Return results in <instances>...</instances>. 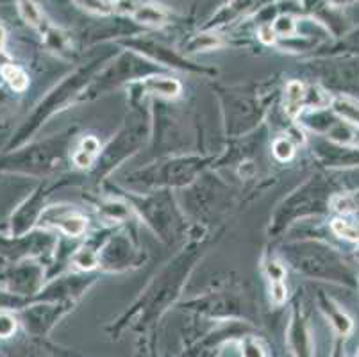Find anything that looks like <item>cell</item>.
Masks as SVG:
<instances>
[{
  "label": "cell",
  "instance_id": "obj_1",
  "mask_svg": "<svg viewBox=\"0 0 359 357\" xmlns=\"http://www.w3.org/2000/svg\"><path fill=\"white\" fill-rule=\"evenodd\" d=\"M285 255L293 268L306 277L358 288V268L329 245L318 241L295 243L285 248Z\"/></svg>",
  "mask_w": 359,
  "mask_h": 357
},
{
  "label": "cell",
  "instance_id": "obj_2",
  "mask_svg": "<svg viewBox=\"0 0 359 357\" xmlns=\"http://www.w3.org/2000/svg\"><path fill=\"white\" fill-rule=\"evenodd\" d=\"M313 152L318 157V161L329 168H359V147L355 145H344L324 136H316L313 140Z\"/></svg>",
  "mask_w": 359,
  "mask_h": 357
},
{
  "label": "cell",
  "instance_id": "obj_3",
  "mask_svg": "<svg viewBox=\"0 0 359 357\" xmlns=\"http://www.w3.org/2000/svg\"><path fill=\"white\" fill-rule=\"evenodd\" d=\"M322 81L345 95L359 93V58L334 59L322 67Z\"/></svg>",
  "mask_w": 359,
  "mask_h": 357
},
{
  "label": "cell",
  "instance_id": "obj_4",
  "mask_svg": "<svg viewBox=\"0 0 359 357\" xmlns=\"http://www.w3.org/2000/svg\"><path fill=\"white\" fill-rule=\"evenodd\" d=\"M40 220L43 225L57 227L61 232L74 238L83 236L86 231V218L68 206H54V208L45 209L40 215Z\"/></svg>",
  "mask_w": 359,
  "mask_h": 357
},
{
  "label": "cell",
  "instance_id": "obj_5",
  "mask_svg": "<svg viewBox=\"0 0 359 357\" xmlns=\"http://www.w3.org/2000/svg\"><path fill=\"white\" fill-rule=\"evenodd\" d=\"M136 261V250L126 234L111 238L109 243L99 252V264L106 270H123Z\"/></svg>",
  "mask_w": 359,
  "mask_h": 357
},
{
  "label": "cell",
  "instance_id": "obj_6",
  "mask_svg": "<svg viewBox=\"0 0 359 357\" xmlns=\"http://www.w3.org/2000/svg\"><path fill=\"white\" fill-rule=\"evenodd\" d=\"M91 74H93V68H83V70H79L77 74L72 75V77H68L67 81H63L60 86L52 91V95L45 100V104L40 106V120H43L45 116L54 113L55 109H61L65 104H68L72 95H75L74 91H79L83 88V84L88 83L86 77Z\"/></svg>",
  "mask_w": 359,
  "mask_h": 357
},
{
  "label": "cell",
  "instance_id": "obj_7",
  "mask_svg": "<svg viewBox=\"0 0 359 357\" xmlns=\"http://www.w3.org/2000/svg\"><path fill=\"white\" fill-rule=\"evenodd\" d=\"M140 43H142V52H145L149 58L156 59L158 63L166 65V67L182 68V70H186V68H188V70H191V67L188 61H184L181 55L174 54V52L168 50V48L161 47V45L149 43V41H140Z\"/></svg>",
  "mask_w": 359,
  "mask_h": 357
},
{
  "label": "cell",
  "instance_id": "obj_8",
  "mask_svg": "<svg viewBox=\"0 0 359 357\" xmlns=\"http://www.w3.org/2000/svg\"><path fill=\"white\" fill-rule=\"evenodd\" d=\"M143 91H149V93L159 95V97L165 98H175L181 93L182 86L177 79L172 77H149L142 83Z\"/></svg>",
  "mask_w": 359,
  "mask_h": 357
},
{
  "label": "cell",
  "instance_id": "obj_9",
  "mask_svg": "<svg viewBox=\"0 0 359 357\" xmlns=\"http://www.w3.org/2000/svg\"><path fill=\"white\" fill-rule=\"evenodd\" d=\"M320 306H322V309H324V313L327 314L329 320H331V323L334 325V329L338 330L341 336H347L348 332L352 330V320L348 318L347 314L344 313V311L339 309L338 304L332 302L329 297H325V295H320Z\"/></svg>",
  "mask_w": 359,
  "mask_h": 357
},
{
  "label": "cell",
  "instance_id": "obj_10",
  "mask_svg": "<svg viewBox=\"0 0 359 357\" xmlns=\"http://www.w3.org/2000/svg\"><path fill=\"white\" fill-rule=\"evenodd\" d=\"M331 109L339 118H344L345 122L359 129V100L352 98L351 95H339L331 100Z\"/></svg>",
  "mask_w": 359,
  "mask_h": 357
},
{
  "label": "cell",
  "instance_id": "obj_11",
  "mask_svg": "<svg viewBox=\"0 0 359 357\" xmlns=\"http://www.w3.org/2000/svg\"><path fill=\"white\" fill-rule=\"evenodd\" d=\"M304 91L306 86L299 81H290L285 90V109L286 114L297 118L304 109Z\"/></svg>",
  "mask_w": 359,
  "mask_h": 357
},
{
  "label": "cell",
  "instance_id": "obj_12",
  "mask_svg": "<svg viewBox=\"0 0 359 357\" xmlns=\"http://www.w3.org/2000/svg\"><path fill=\"white\" fill-rule=\"evenodd\" d=\"M135 22L143 25H163L166 20V15L163 9L156 8L152 4H142L135 13H133Z\"/></svg>",
  "mask_w": 359,
  "mask_h": 357
},
{
  "label": "cell",
  "instance_id": "obj_13",
  "mask_svg": "<svg viewBox=\"0 0 359 357\" xmlns=\"http://www.w3.org/2000/svg\"><path fill=\"white\" fill-rule=\"evenodd\" d=\"M0 74H2V77L8 81V84L15 91H24L25 88L29 86L27 74H25L22 68L15 67V65L2 63V65H0Z\"/></svg>",
  "mask_w": 359,
  "mask_h": 357
},
{
  "label": "cell",
  "instance_id": "obj_14",
  "mask_svg": "<svg viewBox=\"0 0 359 357\" xmlns=\"http://www.w3.org/2000/svg\"><path fill=\"white\" fill-rule=\"evenodd\" d=\"M254 0H231L229 4L225 6L220 13L213 18V25H222V24H227L231 20L238 18L241 13H245L247 9L252 6Z\"/></svg>",
  "mask_w": 359,
  "mask_h": 357
},
{
  "label": "cell",
  "instance_id": "obj_15",
  "mask_svg": "<svg viewBox=\"0 0 359 357\" xmlns=\"http://www.w3.org/2000/svg\"><path fill=\"white\" fill-rule=\"evenodd\" d=\"M218 45H220V38L217 34H197L184 45V50L188 54H194V52L213 50Z\"/></svg>",
  "mask_w": 359,
  "mask_h": 357
},
{
  "label": "cell",
  "instance_id": "obj_16",
  "mask_svg": "<svg viewBox=\"0 0 359 357\" xmlns=\"http://www.w3.org/2000/svg\"><path fill=\"white\" fill-rule=\"evenodd\" d=\"M332 48H334V54H351L352 58H359V27L345 32L341 36V41Z\"/></svg>",
  "mask_w": 359,
  "mask_h": 357
},
{
  "label": "cell",
  "instance_id": "obj_17",
  "mask_svg": "<svg viewBox=\"0 0 359 357\" xmlns=\"http://www.w3.org/2000/svg\"><path fill=\"white\" fill-rule=\"evenodd\" d=\"M72 261H74V264L79 268V270L90 271L99 264V252L93 250V248L90 247H84L81 248V250L75 252Z\"/></svg>",
  "mask_w": 359,
  "mask_h": 357
},
{
  "label": "cell",
  "instance_id": "obj_18",
  "mask_svg": "<svg viewBox=\"0 0 359 357\" xmlns=\"http://www.w3.org/2000/svg\"><path fill=\"white\" fill-rule=\"evenodd\" d=\"M18 9H20L22 18L27 24L34 25V27H40L43 16H41L40 8L34 4V0H18Z\"/></svg>",
  "mask_w": 359,
  "mask_h": 357
},
{
  "label": "cell",
  "instance_id": "obj_19",
  "mask_svg": "<svg viewBox=\"0 0 359 357\" xmlns=\"http://www.w3.org/2000/svg\"><path fill=\"white\" fill-rule=\"evenodd\" d=\"M331 231L336 236L344 238V240L352 241V243H359V231L354 224L348 220H334L331 224Z\"/></svg>",
  "mask_w": 359,
  "mask_h": 357
},
{
  "label": "cell",
  "instance_id": "obj_20",
  "mask_svg": "<svg viewBox=\"0 0 359 357\" xmlns=\"http://www.w3.org/2000/svg\"><path fill=\"white\" fill-rule=\"evenodd\" d=\"M272 29L276 32V36H280V38H293V34L297 32V22L293 20V16L280 15L273 20Z\"/></svg>",
  "mask_w": 359,
  "mask_h": 357
},
{
  "label": "cell",
  "instance_id": "obj_21",
  "mask_svg": "<svg viewBox=\"0 0 359 357\" xmlns=\"http://www.w3.org/2000/svg\"><path fill=\"white\" fill-rule=\"evenodd\" d=\"M77 4L97 15H111L115 9L113 0H77Z\"/></svg>",
  "mask_w": 359,
  "mask_h": 357
},
{
  "label": "cell",
  "instance_id": "obj_22",
  "mask_svg": "<svg viewBox=\"0 0 359 357\" xmlns=\"http://www.w3.org/2000/svg\"><path fill=\"white\" fill-rule=\"evenodd\" d=\"M293 154H295V147L290 137H279L276 143H273V156L279 159V161H288L292 159Z\"/></svg>",
  "mask_w": 359,
  "mask_h": 357
},
{
  "label": "cell",
  "instance_id": "obj_23",
  "mask_svg": "<svg viewBox=\"0 0 359 357\" xmlns=\"http://www.w3.org/2000/svg\"><path fill=\"white\" fill-rule=\"evenodd\" d=\"M77 150H81V152L88 154V156L95 159L97 156H100V143H99V140H97V137L88 136V137H84L83 143H81V147Z\"/></svg>",
  "mask_w": 359,
  "mask_h": 357
},
{
  "label": "cell",
  "instance_id": "obj_24",
  "mask_svg": "<svg viewBox=\"0 0 359 357\" xmlns=\"http://www.w3.org/2000/svg\"><path fill=\"white\" fill-rule=\"evenodd\" d=\"M266 274H269L272 283H283V279L286 277L285 267L280 263H277V261H270V263L266 264Z\"/></svg>",
  "mask_w": 359,
  "mask_h": 357
},
{
  "label": "cell",
  "instance_id": "obj_25",
  "mask_svg": "<svg viewBox=\"0 0 359 357\" xmlns=\"http://www.w3.org/2000/svg\"><path fill=\"white\" fill-rule=\"evenodd\" d=\"M16 330V320L9 314H0V338H9Z\"/></svg>",
  "mask_w": 359,
  "mask_h": 357
},
{
  "label": "cell",
  "instance_id": "obj_26",
  "mask_svg": "<svg viewBox=\"0 0 359 357\" xmlns=\"http://www.w3.org/2000/svg\"><path fill=\"white\" fill-rule=\"evenodd\" d=\"M257 34H259L261 41H263V43H266V45L273 43V41H276V38H277L276 32H273V29H272V24H261Z\"/></svg>",
  "mask_w": 359,
  "mask_h": 357
},
{
  "label": "cell",
  "instance_id": "obj_27",
  "mask_svg": "<svg viewBox=\"0 0 359 357\" xmlns=\"http://www.w3.org/2000/svg\"><path fill=\"white\" fill-rule=\"evenodd\" d=\"M243 356L245 357H264L261 346L257 345L256 342H252V339H247V342H245Z\"/></svg>",
  "mask_w": 359,
  "mask_h": 357
},
{
  "label": "cell",
  "instance_id": "obj_28",
  "mask_svg": "<svg viewBox=\"0 0 359 357\" xmlns=\"http://www.w3.org/2000/svg\"><path fill=\"white\" fill-rule=\"evenodd\" d=\"M286 286L283 283H273L272 284V299L276 304H283L286 300Z\"/></svg>",
  "mask_w": 359,
  "mask_h": 357
},
{
  "label": "cell",
  "instance_id": "obj_29",
  "mask_svg": "<svg viewBox=\"0 0 359 357\" xmlns=\"http://www.w3.org/2000/svg\"><path fill=\"white\" fill-rule=\"evenodd\" d=\"M4 43H6V31L4 27L0 25V54L4 52Z\"/></svg>",
  "mask_w": 359,
  "mask_h": 357
},
{
  "label": "cell",
  "instance_id": "obj_30",
  "mask_svg": "<svg viewBox=\"0 0 359 357\" xmlns=\"http://www.w3.org/2000/svg\"><path fill=\"white\" fill-rule=\"evenodd\" d=\"M140 2H142V4H149L150 0H140Z\"/></svg>",
  "mask_w": 359,
  "mask_h": 357
},
{
  "label": "cell",
  "instance_id": "obj_31",
  "mask_svg": "<svg viewBox=\"0 0 359 357\" xmlns=\"http://www.w3.org/2000/svg\"><path fill=\"white\" fill-rule=\"evenodd\" d=\"M358 288H359V270H358Z\"/></svg>",
  "mask_w": 359,
  "mask_h": 357
}]
</instances>
